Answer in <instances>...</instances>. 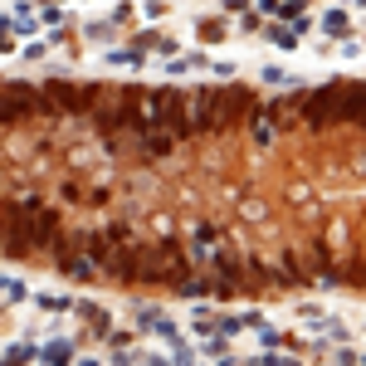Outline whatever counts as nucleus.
Wrapping results in <instances>:
<instances>
[{
  "label": "nucleus",
  "instance_id": "obj_21",
  "mask_svg": "<svg viewBox=\"0 0 366 366\" xmlns=\"http://www.w3.org/2000/svg\"><path fill=\"white\" fill-rule=\"evenodd\" d=\"M357 366H366V357H362V362H357Z\"/></svg>",
  "mask_w": 366,
  "mask_h": 366
},
{
  "label": "nucleus",
  "instance_id": "obj_1",
  "mask_svg": "<svg viewBox=\"0 0 366 366\" xmlns=\"http://www.w3.org/2000/svg\"><path fill=\"white\" fill-rule=\"evenodd\" d=\"M132 327H137V337H162L166 347L181 342V327H176L162 308H152V303H137V308H132Z\"/></svg>",
  "mask_w": 366,
  "mask_h": 366
},
{
  "label": "nucleus",
  "instance_id": "obj_13",
  "mask_svg": "<svg viewBox=\"0 0 366 366\" xmlns=\"http://www.w3.org/2000/svg\"><path fill=\"white\" fill-rule=\"evenodd\" d=\"M259 342H264V347H269V352H274V347H283V342H288V337H283V332H274V327H269V322H259Z\"/></svg>",
  "mask_w": 366,
  "mask_h": 366
},
{
  "label": "nucleus",
  "instance_id": "obj_19",
  "mask_svg": "<svg viewBox=\"0 0 366 366\" xmlns=\"http://www.w3.org/2000/svg\"><path fill=\"white\" fill-rule=\"evenodd\" d=\"M357 362H362L357 352H337V357H332V366H357Z\"/></svg>",
  "mask_w": 366,
  "mask_h": 366
},
{
  "label": "nucleus",
  "instance_id": "obj_14",
  "mask_svg": "<svg viewBox=\"0 0 366 366\" xmlns=\"http://www.w3.org/2000/svg\"><path fill=\"white\" fill-rule=\"evenodd\" d=\"M254 366H303V362H293V357H278V352H259V357H254Z\"/></svg>",
  "mask_w": 366,
  "mask_h": 366
},
{
  "label": "nucleus",
  "instance_id": "obj_8",
  "mask_svg": "<svg viewBox=\"0 0 366 366\" xmlns=\"http://www.w3.org/2000/svg\"><path fill=\"white\" fill-rule=\"evenodd\" d=\"M30 303L39 313H74V298H64V293H30Z\"/></svg>",
  "mask_w": 366,
  "mask_h": 366
},
{
  "label": "nucleus",
  "instance_id": "obj_7",
  "mask_svg": "<svg viewBox=\"0 0 366 366\" xmlns=\"http://www.w3.org/2000/svg\"><path fill=\"white\" fill-rule=\"evenodd\" d=\"M0 303H5V308H20V303H30V288H25L20 278L0 274Z\"/></svg>",
  "mask_w": 366,
  "mask_h": 366
},
{
  "label": "nucleus",
  "instance_id": "obj_15",
  "mask_svg": "<svg viewBox=\"0 0 366 366\" xmlns=\"http://www.w3.org/2000/svg\"><path fill=\"white\" fill-rule=\"evenodd\" d=\"M322 25H327V34H347V15H342V10H332Z\"/></svg>",
  "mask_w": 366,
  "mask_h": 366
},
{
  "label": "nucleus",
  "instance_id": "obj_2",
  "mask_svg": "<svg viewBox=\"0 0 366 366\" xmlns=\"http://www.w3.org/2000/svg\"><path fill=\"white\" fill-rule=\"evenodd\" d=\"M34 98H39V93L25 89V84H0V122L30 117V112H34Z\"/></svg>",
  "mask_w": 366,
  "mask_h": 366
},
{
  "label": "nucleus",
  "instance_id": "obj_18",
  "mask_svg": "<svg viewBox=\"0 0 366 366\" xmlns=\"http://www.w3.org/2000/svg\"><path fill=\"white\" fill-rule=\"evenodd\" d=\"M298 318H308V322H318V318H322V308H318V303H298Z\"/></svg>",
  "mask_w": 366,
  "mask_h": 366
},
{
  "label": "nucleus",
  "instance_id": "obj_11",
  "mask_svg": "<svg viewBox=\"0 0 366 366\" xmlns=\"http://www.w3.org/2000/svg\"><path fill=\"white\" fill-rule=\"evenodd\" d=\"M225 352H230V337H220V332H210V337H205V357H210V362H220Z\"/></svg>",
  "mask_w": 366,
  "mask_h": 366
},
{
  "label": "nucleus",
  "instance_id": "obj_9",
  "mask_svg": "<svg viewBox=\"0 0 366 366\" xmlns=\"http://www.w3.org/2000/svg\"><path fill=\"white\" fill-rule=\"evenodd\" d=\"M210 332L235 337V332H244V318H240V313H215V327H210Z\"/></svg>",
  "mask_w": 366,
  "mask_h": 366
},
{
  "label": "nucleus",
  "instance_id": "obj_6",
  "mask_svg": "<svg viewBox=\"0 0 366 366\" xmlns=\"http://www.w3.org/2000/svg\"><path fill=\"white\" fill-rule=\"evenodd\" d=\"M74 313H79L84 322H93L98 332H107V327H112V313H107V308H98V303H89V298H74Z\"/></svg>",
  "mask_w": 366,
  "mask_h": 366
},
{
  "label": "nucleus",
  "instance_id": "obj_12",
  "mask_svg": "<svg viewBox=\"0 0 366 366\" xmlns=\"http://www.w3.org/2000/svg\"><path fill=\"white\" fill-rule=\"evenodd\" d=\"M171 366H200V362H195V352L185 347V337H181V342H171Z\"/></svg>",
  "mask_w": 366,
  "mask_h": 366
},
{
  "label": "nucleus",
  "instance_id": "obj_17",
  "mask_svg": "<svg viewBox=\"0 0 366 366\" xmlns=\"http://www.w3.org/2000/svg\"><path fill=\"white\" fill-rule=\"evenodd\" d=\"M132 366H171V362H166V357H157V352H137Z\"/></svg>",
  "mask_w": 366,
  "mask_h": 366
},
{
  "label": "nucleus",
  "instance_id": "obj_3",
  "mask_svg": "<svg viewBox=\"0 0 366 366\" xmlns=\"http://www.w3.org/2000/svg\"><path fill=\"white\" fill-rule=\"evenodd\" d=\"M220 244H225V235L215 225H195V235H190V264H210L220 254Z\"/></svg>",
  "mask_w": 366,
  "mask_h": 366
},
{
  "label": "nucleus",
  "instance_id": "obj_4",
  "mask_svg": "<svg viewBox=\"0 0 366 366\" xmlns=\"http://www.w3.org/2000/svg\"><path fill=\"white\" fill-rule=\"evenodd\" d=\"M39 362L44 366H74L79 362V342H74V337H54V342H44V347H39Z\"/></svg>",
  "mask_w": 366,
  "mask_h": 366
},
{
  "label": "nucleus",
  "instance_id": "obj_10",
  "mask_svg": "<svg viewBox=\"0 0 366 366\" xmlns=\"http://www.w3.org/2000/svg\"><path fill=\"white\" fill-rule=\"evenodd\" d=\"M318 332H322V342H347V327L337 318H327V313L318 318Z\"/></svg>",
  "mask_w": 366,
  "mask_h": 366
},
{
  "label": "nucleus",
  "instance_id": "obj_5",
  "mask_svg": "<svg viewBox=\"0 0 366 366\" xmlns=\"http://www.w3.org/2000/svg\"><path fill=\"white\" fill-rule=\"evenodd\" d=\"M34 362H39V342H25V337L0 352V366H34Z\"/></svg>",
  "mask_w": 366,
  "mask_h": 366
},
{
  "label": "nucleus",
  "instance_id": "obj_16",
  "mask_svg": "<svg viewBox=\"0 0 366 366\" xmlns=\"http://www.w3.org/2000/svg\"><path fill=\"white\" fill-rule=\"evenodd\" d=\"M107 64H122V69H132V64H142V54H132V49H122V54H107Z\"/></svg>",
  "mask_w": 366,
  "mask_h": 366
},
{
  "label": "nucleus",
  "instance_id": "obj_20",
  "mask_svg": "<svg viewBox=\"0 0 366 366\" xmlns=\"http://www.w3.org/2000/svg\"><path fill=\"white\" fill-rule=\"evenodd\" d=\"M10 49H15V39H10V30L0 25V54H10Z\"/></svg>",
  "mask_w": 366,
  "mask_h": 366
}]
</instances>
